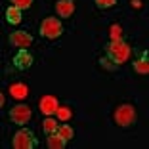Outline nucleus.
Wrapping results in <instances>:
<instances>
[{
    "label": "nucleus",
    "mask_w": 149,
    "mask_h": 149,
    "mask_svg": "<svg viewBox=\"0 0 149 149\" xmlns=\"http://www.w3.org/2000/svg\"><path fill=\"white\" fill-rule=\"evenodd\" d=\"M128 56H130V46L126 44L124 38L111 40L107 44V57L113 61V65H123L128 59Z\"/></svg>",
    "instance_id": "nucleus-1"
},
{
    "label": "nucleus",
    "mask_w": 149,
    "mask_h": 149,
    "mask_svg": "<svg viewBox=\"0 0 149 149\" xmlns=\"http://www.w3.org/2000/svg\"><path fill=\"white\" fill-rule=\"evenodd\" d=\"M113 118H115V123H117V126L128 128V126H132V124H136L138 111H136V107L130 105V103H123V105H118L117 109H115Z\"/></svg>",
    "instance_id": "nucleus-2"
},
{
    "label": "nucleus",
    "mask_w": 149,
    "mask_h": 149,
    "mask_svg": "<svg viewBox=\"0 0 149 149\" xmlns=\"http://www.w3.org/2000/svg\"><path fill=\"white\" fill-rule=\"evenodd\" d=\"M40 35L46 36V38L54 40V38H59L63 35V25L57 17H46L42 23H40Z\"/></svg>",
    "instance_id": "nucleus-3"
},
{
    "label": "nucleus",
    "mask_w": 149,
    "mask_h": 149,
    "mask_svg": "<svg viewBox=\"0 0 149 149\" xmlns=\"http://www.w3.org/2000/svg\"><path fill=\"white\" fill-rule=\"evenodd\" d=\"M12 145L15 149H33L36 147V138L31 130L27 128H21L13 134V140H12Z\"/></svg>",
    "instance_id": "nucleus-4"
},
{
    "label": "nucleus",
    "mask_w": 149,
    "mask_h": 149,
    "mask_svg": "<svg viewBox=\"0 0 149 149\" xmlns=\"http://www.w3.org/2000/svg\"><path fill=\"white\" fill-rule=\"evenodd\" d=\"M31 117H33L31 107H29V105H23V103L12 107V111H10V118H12V123L13 124H19V126L27 124L29 120H31Z\"/></svg>",
    "instance_id": "nucleus-5"
},
{
    "label": "nucleus",
    "mask_w": 149,
    "mask_h": 149,
    "mask_svg": "<svg viewBox=\"0 0 149 149\" xmlns=\"http://www.w3.org/2000/svg\"><path fill=\"white\" fill-rule=\"evenodd\" d=\"M38 107L46 117H52V115H56L57 107H59V101H57V97H54V96H42L40 101H38Z\"/></svg>",
    "instance_id": "nucleus-6"
},
{
    "label": "nucleus",
    "mask_w": 149,
    "mask_h": 149,
    "mask_svg": "<svg viewBox=\"0 0 149 149\" xmlns=\"http://www.w3.org/2000/svg\"><path fill=\"white\" fill-rule=\"evenodd\" d=\"M33 65V56L27 52L25 48H19V52L13 56V67L19 71H25Z\"/></svg>",
    "instance_id": "nucleus-7"
},
{
    "label": "nucleus",
    "mask_w": 149,
    "mask_h": 149,
    "mask_svg": "<svg viewBox=\"0 0 149 149\" xmlns=\"http://www.w3.org/2000/svg\"><path fill=\"white\" fill-rule=\"evenodd\" d=\"M56 13L63 19L71 17L74 13V2L73 0H57L56 2Z\"/></svg>",
    "instance_id": "nucleus-8"
},
{
    "label": "nucleus",
    "mask_w": 149,
    "mask_h": 149,
    "mask_svg": "<svg viewBox=\"0 0 149 149\" xmlns=\"http://www.w3.org/2000/svg\"><path fill=\"white\" fill-rule=\"evenodd\" d=\"M10 42H12L13 46L25 48V46H29V44L33 42V36L29 35V33H25V31H15V33L10 35Z\"/></svg>",
    "instance_id": "nucleus-9"
},
{
    "label": "nucleus",
    "mask_w": 149,
    "mask_h": 149,
    "mask_svg": "<svg viewBox=\"0 0 149 149\" xmlns=\"http://www.w3.org/2000/svg\"><path fill=\"white\" fill-rule=\"evenodd\" d=\"M134 71L138 74H149V52H143L138 61H134Z\"/></svg>",
    "instance_id": "nucleus-10"
},
{
    "label": "nucleus",
    "mask_w": 149,
    "mask_h": 149,
    "mask_svg": "<svg viewBox=\"0 0 149 149\" xmlns=\"http://www.w3.org/2000/svg\"><path fill=\"white\" fill-rule=\"evenodd\" d=\"M10 94H12V97H15V100H23V97H27V94H29V86L23 82H15L10 86Z\"/></svg>",
    "instance_id": "nucleus-11"
},
{
    "label": "nucleus",
    "mask_w": 149,
    "mask_h": 149,
    "mask_svg": "<svg viewBox=\"0 0 149 149\" xmlns=\"http://www.w3.org/2000/svg\"><path fill=\"white\" fill-rule=\"evenodd\" d=\"M67 143V140L59 134V132H54V134H48V147L50 149H63Z\"/></svg>",
    "instance_id": "nucleus-12"
},
{
    "label": "nucleus",
    "mask_w": 149,
    "mask_h": 149,
    "mask_svg": "<svg viewBox=\"0 0 149 149\" xmlns=\"http://www.w3.org/2000/svg\"><path fill=\"white\" fill-rule=\"evenodd\" d=\"M6 21H8L10 25H17V23H21V8H17V6H10V8L6 10Z\"/></svg>",
    "instance_id": "nucleus-13"
},
{
    "label": "nucleus",
    "mask_w": 149,
    "mask_h": 149,
    "mask_svg": "<svg viewBox=\"0 0 149 149\" xmlns=\"http://www.w3.org/2000/svg\"><path fill=\"white\" fill-rule=\"evenodd\" d=\"M42 128H44V132H46V134H54V132H57V120H54L52 117H46L42 120Z\"/></svg>",
    "instance_id": "nucleus-14"
},
{
    "label": "nucleus",
    "mask_w": 149,
    "mask_h": 149,
    "mask_svg": "<svg viewBox=\"0 0 149 149\" xmlns=\"http://www.w3.org/2000/svg\"><path fill=\"white\" fill-rule=\"evenodd\" d=\"M56 115H57V118H59V120H63V123H65V120H69L71 117H73V111L69 109V107H57V111H56Z\"/></svg>",
    "instance_id": "nucleus-15"
},
{
    "label": "nucleus",
    "mask_w": 149,
    "mask_h": 149,
    "mask_svg": "<svg viewBox=\"0 0 149 149\" xmlns=\"http://www.w3.org/2000/svg\"><path fill=\"white\" fill-rule=\"evenodd\" d=\"M57 132H59V134H61V136L65 138L67 141H69V140H73V138H74V130L69 126V124H61V126L57 128Z\"/></svg>",
    "instance_id": "nucleus-16"
},
{
    "label": "nucleus",
    "mask_w": 149,
    "mask_h": 149,
    "mask_svg": "<svg viewBox=\"0 0 149 149\" xmlns=\"http://www.w3.org/2000/svg\"><path fill=\"white\" fill-rule=\"evenodd\" d=\"M109 36H111V40L123 38V27L118 25V23H113V25L109 27Z\"/></svg>",
    "instance_id": "nucleus-17"
},
{
    "label": "nucleus",
    "mask_w": 149,
    "mask_h": 149,
    "mask_svg": "<svg viewBox=\"0 0 149 149\" xmlns=\"http://www.w3.org/2000/svg\"><path fill=\"white\" fill-rule=\"evenodd\" d=\"M94 2H96V6H97V8H101V10L113 8V6L117 4V0H94Z\"/></svg>",
    "instance_id": "nucleus-18"
},
{
    "label": "nucleus",
    "mask_w": 149,
    "mask_h": 149,
    "mask_svg": "<svg viewBox=\"0 0 149 149\" xmlns=\"http://www.w3.org/2000/svg\"><path fill=\"white\" fill-rule=\"evenodd\" d=\"M10 2H12V6H17V8H21V10L33 6V0H10Z\"/></svg>",
    "instance_id": "nucleus-19"
},
{
    "label": "nucleus",
    "mask_w": 149,
    "mask_h": 149,
    "mask_svg": "<svg viewBox=\"0 0 149 149\" xmlns=\"http://www.w3.org/2000/svg\"><path fill=\"white\" fill-rule=\"evenodd\" d=\"M130 4L134 6V8H141V2H140V0H132Z\"/></svg>",
    "instance_id": "nucleus-20"
}]
</instances>
